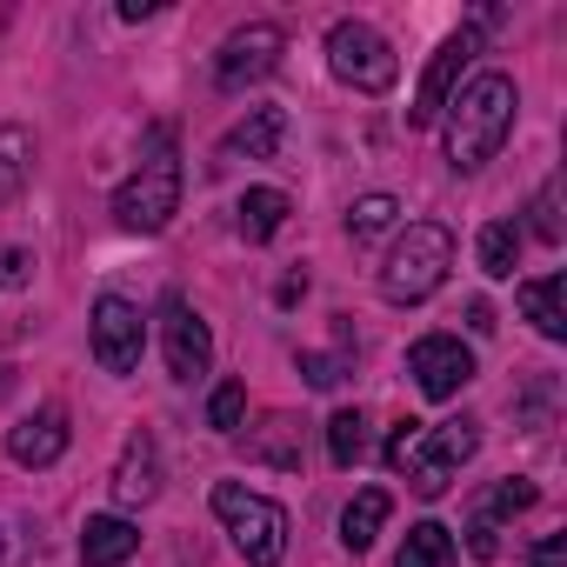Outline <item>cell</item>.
Returning a JSON list of instances; mask_svg holds the SVG:
<instances>
[{
	"mask_svg": "<svg viewBox=\"0 0 567 567\" xmlns=\"http://www.w3.org/2000/svg\"><path fill=\"white\" fill-rule=\"evenodd\" d=\"M280 134H288V114H280V107H254V114L220 141V161H274Z\"/></svg>",
	"mask_w": 567,
	"mask_h": 567,
	"instance_id": "obj_15",
	"label": "cell"
},
{
	"mask_svg": "<svg viewBox=\"0 0 567 567\" xmlns=\"http://www.w3.org/2000/svg\"><path fill=\"white\" fill-rule=\"evenodd\" d=\"M280 28L274 21H247V28H234L227 41H220V54H214V81L227 87V94H240V87H254V81H267L274 68H280Z\"/></svg>",
	"mask_w": 567,
	"mask_h": 567,
	"instance_id": "obj_8",
	"label": "cell"
},
{
	"mask_svg": "<svg viewBox=\"0 0 567 567\" xmlns=\"http://www.w3.org/2000/svg\"><path fill=\"white\" fill-rule=\"evenodd\" d=\"M161 494V447H154V434L141 427V434H127V447H121V461H114V501L121 507H147Z\"/></svg>",
	"mask_w": 567,
	"mask_h": 567,
	"instance_id": "obj_13",
	"label": "cell"
},
{
	"mask_svg": "<svg viewBox=\"0 0 567 567\" xmlns=\"http://www.w3.org/2000/svg\"><path fill=\"white\" fill-rule=\"evenodd\" d=\"M447 560H454V534H447L441 520L408 527V540H401V554H394V567H447Z\"/></svg>",
	"mask_w": 567,
	"mask_h": 567,
	"instance_id": "obj_22",
	"label": "cell"
},
{
	"mask_svg": "<svg viewBox=\"0 0 567 567\" xmlns=\"http://www.w3.org/2000/svg\"><path fill=\"white\" fill-rule=\"evenodd\" d=\"M328 454H334V467H361L368 461V414L361 408H341L328 421Z\"/></svg>",
	"mask_w": 567,
	"mask_h": 567,
	"instance_id": "obj_23",
	"label": "cell"
},
{
	"mask_svg": "<svg viewBox=\"0 0 567 567\" xmlns=\"http://www.w3.org/2000/svg\"><path fill=\"white\" fill-rule=\"evenodd\" d=\"M514 260H520V220H487L481 227V274L514 280Z\"/></svg>",
	"mask_w": 567,
	"mask_h": 567,
	"instance_id": "obj_21",
	"label": "cell"
},
{
	"mask_svg": "<svg viewBox=\"0 0 567 567\" xmlns=\"http://www.w3.org/2000/svg\"><path fill=\"white\" fill-rule=\"evenodd\" d=\"M181 187H187V174H181L174 134H167V127H154V141H147L141 167L114 187V220H121L127 234H161V227L181 214Z\"/></svg>",
	"mask_w": 567,
	"mask_h": 567,
	"instance_id": "obj_2",
	"label": "cell"
},
{
	"mask_svg": "<svg viewBox=\"0 0 567 567\" xmlns=\"http://www.w3.org/2000/svg\"><path fill=\"white\" fill-rule=\"evenodd\" d=\"M394 214H401V200H394V194H361V200L348 207V234H354V240H374V234H388V227H394Z\"/></svg>",
	"mask_w": 567,
	"mask_h": 567,
	"instance_id": "obj_24",
	"label": "cell"
},
{
	"mask_svg": "<svg viewBox=\"0 0 567 567\" xmlns=\"http://www.w3.org/2000/svg\"><path fill=\"white\" fill-rule=\"evenodd\" d=\"M514 107H520V94H514L507 74H474V81H461V94H454L447 114H441L454 174H481V167L501 154V141L514 134Z\"/></svg>",
	"mask_w": 567,
	"mask_h": 567,
	"instance_id": "obj_1",
	"label": "cell"
},
{
	"mask_svg": "<svg viewBox=\"0 0 567 567\" xmlns=\"http://www.w3.org/2000/svg\"><path fill=\"white\" fill-rule=\"evenodd\" d=\"M301 368H308V381H315V388H334V381H341V374H334V361H328V354H308V361H301Z\"/></svg>",
	"mask_w": 567,
	"mask_h": 567,
	"instance_id": "obj_30",
	"label": "cell"
},
{
	"mask_svg": "<svg viewBox=\"0 0 567 567\" xmlns=\"http://www.w3.org/2000/svg\"><path fill=\"white\" fill-rule=\"evenodd\" d=\"M240 414H247V388H240V381H227V388H214V401H207V427H220V434H234V427H240Z\"/></svg>",
	"mask_w": 567,
	"mask_h": 567,
	"instance_id": "obj_25",
	"label": "cell"
},
{
	"mask_svg": "<svg viewBox=\"0 0 567 567\" xmlns=\"http://www.w3.org/2000/svg\"><path fill=\"white\" fill-rule=\"evenodd\" d=\"M520 308H527V321H534L547 341H560V334H567V280H560V274L527 280V288H520Z\"/></svg>",
	"mask_w": 567,
	"mask_h": 567,
	"instance_id": "obj_20",
	"label": "cell"
},
{
	"mask_svg": "<svg viewBox=\"0 0 567 567\" xmlns=\"http://www.w3.org/2000/svg\"><path fill=\"white\" fill-rule=\"evenodd\" d=\"M161 8H154V0H121V21H154Z\"/></svg>",
	"mask_w": 567,
	"mask_h": 567,
	"instance_id": "obj_32",
	"label": "cell"
},
{
	"mask_svg": "<svg viewBox=\"0 0 567 567\" xmlns=\"http://www.w3.org/2000/svg\"><path fill=\"white\" fill-rule=\"evenodd\" d=\"M388 514H394L388 487H361V494L341 507V547H348V554H368V547H374V534L388 527Z\"/></svg>",
	"mask_w": 567,
	"mask_h": 567,
	"instance_id": "obj_16",
	"label": "cell"
},
{
	"mask_svg": "<svg viewBox=\"0 0 567 567\" xmlns=\"http://www.w3.org/2000/svg\"><path fill=\"white\" fill-rule=\"evenodd\" d=\"M467 328H474V334H487V328H494V315H487V301H474V308H467Z\"/></svg>",
	"mask_w": 567,
	"mask_h": 567,
	"instance_id": "obj_33",
	"label": "cell"
},
{
	"mask_svg": "<svg viewBox=\"0 0 567 567\" xmlns=\"http://www.w3.org/2000/svg\"><path fill=\"white\" fill-rule=\"evenodd\" d=\"M328 68H334V81H348L354 94H388L394 74H401L394 48H388L368 21H334V28H328Z\"/></svg>",
	"mask_w": 567,
	"mask_h": 567,
	"instance_id": "obj_5",
	"label": "cell"
},
{
	"mask_svg": "<svg viewBox=\"0 0 567 567\" xmlns=\"http://www.w3.org/2000/svg\"><path fill=\"white\" fill-rule=\"evenodd\" d=\"M68 454V414L61 408H41V414H21L8 427V461L14 467H54Z\"/></svg>",
	"mask_w": 567,
	"mask_h": 567,
	"instance_id": "obj_12",
	"label": "cell"
},
{
	"mask_svg": "<svg viewBox=\"0 0 567 567\" xmlns=\"http://www.w3.org/2000/svg\"><path fill=\"white\" fill-rule=\"evenodd\" d=\"M214 514L234 534L247 567H280V554H288V507L280 501H267V494H254L240 481H220L214 487Z\"/></svg>",
	"mask_w": 567,
	"mask_h": 567,
	"instance_id": "obj_4",
	"label": "cell"
},
{
	"mask_svg": "<svg viewBox=\"0 0 567 567\" xmlns=\"http://www.w3.org/2000/svg\"><path fill=\"white\" fill-rule=\"evenodd\" d=\"M454 267V234L441 220H408V234L388 247V267H381V295L394 308H414L427 295H441V280Z\"/></svg>",
	"mask_w": 567,
	"mask_h": 567,
	"instance_id": "obj_3",
	"label": "cell"
},
{
	"mask_svg": "<svg viewBox=\"0 0 567 567\" xmlns=\"http://www.w3.org/2000/svg\"><path fill=\"white\" fill-rule=\"evenodd\" d=\"M527 507H534V481H501V494H494L487 520H507V514H527Z\"/></svg>",
	"mask_w": 567,
	"mask_h": 567,
	"instance_id": "obj_27",
	"label": "cell"
},
{
	"mask_svg": "<svg viewBox=\"0 0 567 567\" xmlns=\"http://www.w3.org/2000/svg\"><path fill=\"white\" fill-rule=\"evenodd\" d=\"M560 234H567V227H560V181H547V187L534 194V240H547V247H554Z\"/></svg>",
	"mask_w": 567,
	"mask_h": 567,
	"instance_id": "obj_26",
	"label": "cell"
},
{
	"mask_svg": "<svg viewBox=\"0 0 567 567\" xmlns=\"http://www.w3.org/2000/svg\"><path fill=\"white\" fill-rule=\"evenodd\" d=\"M421 427H427V421H401V427L388 434V454H381V461H388L394 474H401V467H408V454L421 447Z\"/></svg>",
	"mask_w": 567,
	"mask_h": 567,
	"instance_id": "obj_28",
	"label": "cell"
},
{
	"mask_svg": "<svg viewBox=\"0 0 567 567\" xmlns=\"http://www.w3.org/2000/svg\"><path fill=\"white\" fill-rule=\"evenodd\" d=\"M408 374L427 401H454L474 381V348H461V334H421L408 348Z\"/></svg>",
	"mask_w": 567,
	"mask_h": 567,
	"instance_id": "obj_10",
	"label": "cell"
},
{
	"mask_svg": "<svg viewBox=\"0 0 567 567\" xmlns=\"http://www.w3.org/2000/svg\"><path fill=\"white\" fill-rule=\"evenodd\" d=\"M141 354H147V321H141V308L121 301V295H101V301H94V361H101L107 374H134Z\"/></svg>",
	"mask_w": 567,
	"mask_h": 567,
	"instance_id": "obj_9",
	"label": "cell"
},
{
	"mask_svg": "<svg viewBox=\"0 0 567 567\" xmlns=\"http://www.w3.org/2000/svg\"><path fill=\"white\" fill-rule=\"evenodd\" d=\"M28 174H34V134L21 121L0 127V207H14L28 194Z\"/></svg>",
	"mask_w": 567,
	"mask_h": 567,
	"instance_id": "obj_18",
	"label": "cell"
},
{
	"mask_svg": "<svg viewBox=\"0 0 567 567\" xmlns=\"http://www.w3.org/2000/svg\"><path fill=\"white\" fill-rule=\"evenodd\" d=\"M288 207H295V200L280 194V187H247V194H240V207H234L240 240H254V247H260V240H274L280 227H288Z\"/></svg>",
	"mask_w": 567,
	"mask_h": 567,
	"instance_id": "obj_17",
	"label": "cell"
},
{
	"mask_svg": "<svg viewBox=\"0 0 567 567\" xmlns=\"http://www.w3.org/2000/svg\"><path fill=\"white\" fill-rule=\"evenodd\" d=\"M474 554H481V560H487V554H494V520H487V514H481V520H474Z\"/></svg>",
	"mask_w": 567,
	"mask_h": 567,
	"instance_id": "obj_31",
	"label": "cell"
},
{
	"mask_svg": "<svg viewBox=\"0 0 567 567\" xmlns=\"http://www.w3.org/2000/svg\"><path fill=\"white\" fill-rule=\"evenodd\" d=\"M481 54V28H454L441 48H434V61H427V74H421V94H414V107H408V127H427V121H441L447 114V101L461 94V81H467V61Z\"/></svg>",
	"mask_w": 567,
	"mask_h": 567,
	"instance_id": "obj_7",
	"label": "cell"
},
{
	"mask_svg": "<svg viewBox=\"0 0 567 567\" xmlns=\"http://www.w3.org/2000/svg\"><path fill=\"white\" fill-rule=\"evenodd\" d=\"M161 348H167V374L174 381H200L214 368V328L181 301L167 295V321H161Z\"/></svg>",
	"mask_w": 567,
	"mask_h": 567,
	"instance_id": "obj_11",
	"label": "cell"
},
{
	"mask_svg": "<svg viewBox=\"0 0 567 567\" xmlns=\"http://www.w3.org/2000/svg\"><path fill=\"white\" fill-rule=\"evenodd\" d=\"M481 447V434H474V421H441V427H421V447L408 454V487L421 494V501H441L447 487H454V474L467 467V454Z\"/></svg>",
	"mask_w": 567,
	"mask_h": 567,
	"instance_id": "obj_6",
	"label": "cell"
},
{
	"mask_svg": "<svg viewBox=\"0 0 567 567\" xmlns=\"http://www.w3.org/2000/svg\"><path fill=\"white\" fill-rule=\"evenodd\" d=\"M134 554H141V527L127 514H94L87 520V534H81V560L87 567H121Z\"/></svg>",
	"mask_w": 567,
	"mask_h": 567,
	"instance_id": "obj_14",
	"label": "cell"
},
{
	"mask_svg": "<svg viewBox=\"0 0 567 567\" xmlns=\"http://www.w3.org/2000/svg\"><path fill=\"white\" fill-rule=\"evenodd\" d=\"M28 274H34V260H28L21 247H8V254H0V288H28Z\"/></svg>",
	"mask_w": 567,
	"mask_h": 567,
	"instance_id": "obj_29",
	"label": "cell"
},
{
	"mask_svg": "<svg viewBox=\"0 0 567 567\" xmlns=\"http://www.w3.org/2000/svg\"><path fill=\"white\" fill-rule=\"evenodd\" d=\"M247 454L267 467H301V427L288 414H267L260 427H247Z\"/></svg>",
	"mask_w": 567,
	"mask_h": 567,
	"instance_id": "obj_19",
	"label": "cell"
}]
</instances>
